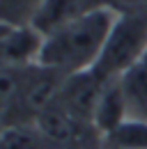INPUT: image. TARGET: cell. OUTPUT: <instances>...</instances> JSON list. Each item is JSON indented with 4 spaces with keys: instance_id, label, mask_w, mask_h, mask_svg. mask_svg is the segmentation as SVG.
I'll return each mask as SVG.
<instances>
[{
    "instance_id": "obj_1",
    "label": "cell",
    "mask_w": 147,
    "mask_h": 149,
    "mask_svg": "<svg viewBox=\"0 0 147 149\" xmlns=\"http://www.w3.org/2000/svg\"><path fill=\"white\" fill-rule=\"evenodd\" d=\"M117 14L101 7L83 19H76L55 32L46 35L39 64L62 76H74L94 69L104 53L106 39L115 25Z\"/></svg>"
},
{
    "instance_id": "obj_2",
    "label": "cell",
    "mask_w": 147,
    "mask_h": 149,
    "mask_svg": "<svg viewBox=\"0 0 147 149\" xmlns=\"http://www.w3.org/2000/svg\"><path fill=\"white\" fill-rule=\"evenodd\" d=\"M143 55H147V14H124L115 19L104 53L92 71L101 80H113Z\"/></svg>"
},
{
    "instance_id": "obj_3",
    "label": "cell",
    "mask_w": 147,
    "mask_h": 149,
    "mask_svg": "<svg viewBox=\"0 0 147 149\" xmlns=\"http://www.w3.org/2000/svg\"><path fill=\"white\" fill-rule=\"evenodd\" d=\"M35 124H37V129L41 131L44 140L48 142L51 149H76L88 142L90 133L99 135L90 122L76 117L74 112H69L57 101H53L37 117Z\"/></svg>"
},
{
    "instance_id": "obj_4",
    "label": "cell",
    "mask_w": 147,
    "mask_h": 149,
    "mask_svg": "<svg viewBox=\"0 0 147 149\" xmlns=\"http://www.w3.org/2000/svg\"><path fill=\"white\" fill-rule=\"evenodd\" d=\"M44 35L32 23H9L0 25V55L7 67H30L39 64L44 48Z\"/></svg>"
},
{
    "instance_id": "obj_5",
    "label": "cell",
    "mask_w": 147,
    "mask_h": 149,
    "mask_svg": "<svg viewBox=\"0 0 147 149\" xmlns=\"http://www.w3.org/2000/svg\"><path fill=\"white\" fill-rule=\"evenodd\" d=\"M101 7H106V0H41L30 23L46 37L57 28L83 19Z\"/></svg>"
},
{
    "instance_id": "obj_6",
    "label": "cell",
    "mask_w": 147,
    "mask_h": 149,
    "mask_svg": "<svg viewBox=\"0 0 147 149\" xmlns=\"http://www.w3.org/2000/svg\"><path fill=\"white\" fill-rule=\"evenodd\" d=\"M124 119H129V110H127V101L120 87V80L113 78L104 85L101 96L97 101V108L92 115V126L99 133V140L104 135H108L110 131H115Z\"/></svg>"
},
{
    "instance_id": "obj_7",
    "label": "cell",
    "mask_w": 147,
    "mask_h": 149,
    "mask_svg": "<svg viewBox=\"0 0 147 149\" xmlns=\"http://www.w3.org/2000/svg\"><path fill=\"white\" fill-rule=\"evenodd\" d=\"M117 80L127 101L129 117L147 119V55H143L133 67H129Z\"/></svg>"
},
{
    "instance_id": "obj_8",
    "label": "cell",
    "mask_w": 147,
    "mask_h": 149,
    "mask_svg": "<svg viewBox=\"0 0 147 149\" xmlns=\"http://www.w3.org/2000/svg\"><path fill=\"white\" fill-rule=\"evenodd\" d=\"M101 145L104 149H147V119H124L101 138Z\"/></svg>"
},
{
    "instance_id": "obj_9",
    "label": "cell",
    "mask_w": 147,
    "mask_h": 149,
    "mask_svg": "<svg viewBox=\"0 0 147 149\" xmlns=\"http://www.w3.org/2000/svg\"><path fill=\"white\" fill-rule=\"evenodd\" d=\"M0 149H51L37 124H2Z\"/></svg>"
},
{
    "instance_id": "obj_10",
    "label": "cell",
    "mask_w": 147,
    "mask_h": 149,
    "mask_svg": "<svg viewBox=\"0 0 147 149\" xmlns=\"http://www.w3.org/2000/svg\"><path fill=\"white\" fill-rule=\"evenodd\" d=\"M106 7L117 16L124 14H147V0H106Z\"/></svg>"
}]
</instances>
